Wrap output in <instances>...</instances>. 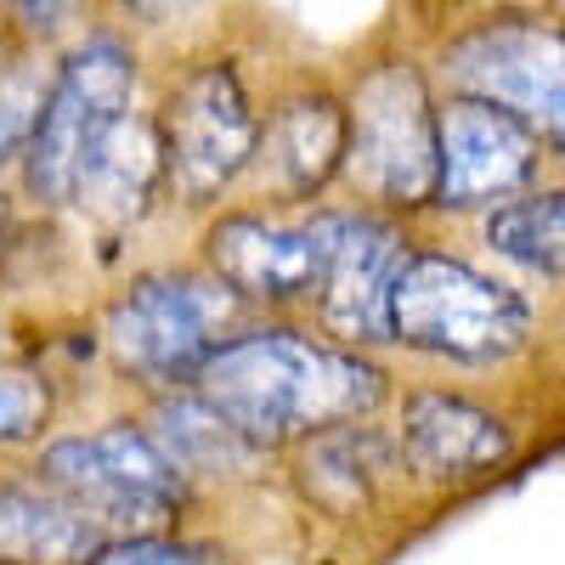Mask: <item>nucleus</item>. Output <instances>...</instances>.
<instances>
[{
	"label": "nucleus",
	"mask_w": 565,
	"mask_h": 565,
	"mask_svg": "<svg viewBox=\"0 0 565 565\" xmlns=\"http://www.w3.org/2000/svg\"><path fill=\"white\" fill-rule=\"evenodd\" d=\"M391 385L380 351L328 340L306 317H249L193 373V391L271 458L334 424L380 418Z\"/></svg>",
	"instance_id": "nucleus-1"
},
{
	"label": "nucleus",
	"mask_w": 565,
	"mask_h": 565,
	"mask_svg": "<svg viewBox=\"0 0 565 565\" xmlns=\"http://www.w3.org/2000/svg\"><path fill=\"white\" fill-rule=\"evenodd\" d=\"M249 322L244 300L199 260H159L130 271L97 311V356L141 396L181 391L221 340Z\"/></svg>",
	"instance_id": "nucleus-2"
},
{
	"label": "nucleus",
	"mask_w": 565,
	"mask_h": 565,
	"mask_svg": "<svg viewBox=\"0 0 565 565\" xmlns=\"http://www.w3.org/2000/svg\"><path fill=\"white\" fill-rule=\"evenodd\" d=\"M266 103L238 52L186 57L153 103L159 148H164V210L215 215L249 181L260 148Z\"/></svg>",
	"instance_id": "nucleus-3"
},
{
	"label": "nucleus",
	"mask_w": 565,
	"mask_h": 565,
	"mask_svg": "<svg viewBox=\"0 0 565 565\" xmlns=\"http://www.w3.org/2000/svg\"><path fill=\"white\" fill-rule=\"evenodd\" d=\"M23 469L63 492L79 514H90L108 543L186 532V521L204 503V492L164 458V447L136 413L52 436Z\"/></svg>",
	"instance_id": "nucleus-4"
},
{
	"label": "nucleus",
	"mask_w": 565,
	"mask_h": 565,
	"mask_svg": "<svg viewBox=\"0 0 565 565\" xmlns=\"http://www.w3.org/2000/svg\"><path fill=\"white\" fill-rule=\"evenodd\" d=\"M436 90L413 57H373L345 85V204L396 221L436 204Z\"/></svg>",
	"instance_id": "nucleus-5"
},
{
	"label": "nucleus",
	"mask_w": 565,
	"mask_h": 565,
	"mask_svg": "<svg viewBox=\"0 0 565 565\" xmlns=\"http://www.w3.org/2000/svg\"><path fill=\"white\" fill-rule=\"evenodd\" d=\"M141 90V52L136 40L114 23L79 34L57 57L52 79H45V103L34 119V136L18 159V193L40 215L74 210V186L90 159V148L136 108Z\"/></svg>",
	"instance_id": "nucleus-6"
},
{
	"label": "nucleus",
	"mask_w": 565,
	"mask_h": 565,
	"mask_svg": "<svg viewBox=\"0 0 565 565\" xmlns=\"http://www.w3.org/2000/svg\"><path fill=\"white\" fill-rule=\"evenodd\" d=\"M532 340V300L441 244H413L391 289V345L452 367H498Z\"/></svg>",
	"instance_id": "nucleus-7"
},
{
	"label": "nucleus",
	"mask_w": 565,
	"mask_h": 565,
	"mask_svg": "<svg viewBox=\"0 0 565 565\" xmlns=\"http://www.w3.org/2000/svg\"><path fill=\"white\" fill-rule=\"evenodd\" d=\"M447 97H476L521 119L543 153H565V23L492 12L441 45Z\"/></svg>",
	"instance_id": "nucleus-8"
},
{
	"label": "nucleus",
	"mask_w": 565,
	"mask_h": 565,
	"mask_svg": "<svg viewBox=\"0 0 565 565\" xmlns=\"http://www.w3.org/2000/svg\"><path fill=\"white\" fill-rule=\"evenodd\" d=\"M199 266L215 271L249 317H311L322 282L317 210H266L232 199L199 226Z\"/></svg>",
	"instance_id": "nucleus-9"
},
{
	"label": "nucleus",
	"mask_w": 565,
	"mask_h": 565,
	"mask_svg": "<svg viewBox=\"0 0 565 565\" xmlns=\"http://www.w3.org/2000/svg\"><path fill=\"white\" fill-rule=\"evenodd\" d=\"M322 232V282L311 300V328L356 351L391 345V289L413 255V226L362 204H317Z\"/></svg>",
	"instance_id": "nucleus-10"
},
{
	"label": "nucleus",
	"mask_w": 565,
	"mask_h": 565,
	"mask_svg": "<svg viewBox=\"0 0 565 565\" xmlns=\"http://www.w3.org/2000/svg\"><path fill=\"white\" fill-rule=\"evenodd\" d=\"M345 175V90L317 74L289 79L266 97L260 148L244 193L266 210H317L340 193Z\"/></svg>",
	"instance_id": "nucleus-11"
},
{
	"label": "nucleus",
	"mask_w": 565,
	"mask_h": 565,
	"mask_svg": "<svg viewBox=\"0 0 565 565\" xmlns=\"http://www.w3.org/2000/svg\"><path fill=\"white\" fill-rule=\"evenodd\" d=\"M537 170L543 141L503 108L476 97H447L436 108V215L498 210L532 193Z\"/></svg>",
	"instance_id": "nucleus-12"
},
{
	"label": "nucleus",
	"mask_w": 565,
	"mask_h": 565,
	"mask_svg": "<svg viewBox=\"0 0 565 565\" xmlns=\"http://www.w3.org/2000/svg\"><path fill=\"white\" fill-rule=\"evenodd\" d=\"M396 447L402 469L418 487H476L514 463L509 418L481 407L476 396L447 385H413L396 396Z\"/></svg>",
	"instance_id": "nucleus-13"
},
{
	"label": "nucleus",
	"mask_w": 565,
	"mask_h": 565,
	"mask_svg": "<svg viewBox=\"0 0 565 565\" xmlns=\"http://www.w3.org/2000/svg\"><path fill=\"white\" fill-rule=\"evenodd\" d=\"M277 469L311 514L340 521V526L373 521L391 503V492L407 487L396 430H385L373 418L334 424V430H317V436L295 441L289 452H277Z\"/></svg>",
	"instance_id": "nucleus-14"
},
{
	"label": "nucleus",
	"mask_w": 565,
	"mask_h": 565,
	"mask_svg": "<svg viewBox=\"0 0 565 565\" xmlns=\"http://www.w3.org/2000/svg\"><path fill=\"white\" fill-rule=\"evenodd\" d=\"M164 210V148L153 108H130L114 119V130L90 148L79 186H74V215L103 232V238H130Z\"/></svg>",
	"instance_id": "nucleus-15"
},
{
	"label": "nucleus",
	"mask_w": 565,
	"mask_h": 565,
	"mask_svg": "<svg viewBox=\"0 0 565 565\" xmlns=\"http://www.w3.org/2000/svg\"><path fill=\"white\" fill-rule=\"evenodd\" d=\"M136 418L148 424V436L164 447V458L199 492H210V487H249V481H260V476L277 469V458L260 452L232 418H221L193 385L141 396Z\"/></svg>",
	"instance_id": "nucleus-16"
},
{
	"label": "nucleus",
	"mask_w": 565,
	"mask_h": 565,
	"mask_svg": "<svg viewBox=\"0 0 565 565\" xmlns=\"http://www.w3.org/2000/svg\"><path fill=\"white\" fill-rule=\"evenodd\" d=\"M103 532L40 476H0V565H90Z\"/></svg>",
	"instance_id": "nucleus-17"
},
{
	"label": "nucleus",
	"mask_w": 565,
	"mask_h": 565,
	"mask_svg": "<svg viewBox=\"0 0 565 565\" xmlns=\"http://www.w3.org/2000/svg\"><path fill=\"white\" fill-rule=\"evenodd\" d=\"M481 238L498 260L532 277H565V186H537L487 210Z\"/></svg>",
	"instance_id": "nucleus-18"
},
{
	"label": "nucleus",
	"mask_w": 565,
	"mask_h": 565,
	"mask_svg": "<svg viewBox=\"0 0 565 565\" xmlns=\"http://www.w3.org/2000/svg\"><path fill=\"white\" fill-rule=\"evenodd\" d=\"M57 407H63V385L52 367L0 356V458H18V452L34 458L57 430Z\"/></svg>",
	"instance_id": "nucleus-19"
},
{
	"label": "nucleus",
	"mask_w": 565,
	"mask_h": 565,
	"mask_svg": "<svg viewBox=\"0 0 565 565\" xmlns=\"http://www.w3.org/2000/svg\"><path fill=\"white\" fill-rule=\"evenodd\" d=\"M90 565H244L232 548L199 537V532H170V537H125L103 543V554Z\"/></svg>",
	"instance_id": "nucleus-20"
},
{
	"label": "nucleus",
	"mask_w": 565,
	"mask_h": 565,
	"mask_svg": "<svg viewBox=\"0 0 565 565\" xmlns=\"http://www.w3.org/2000/svg\"><path fill=\"white\" fill-rule=\"evenodd\" d=\"M45 79L52 68H34V63H18L7 79H0V170H18L29 136H34V119H40V103H45Z\"/></svg>",
	"instance_id": "nucleus-21"
},
{
	"label": "nucleus",
	"mask_w": 565,
	"mask_h": 565,
	"mask_svg": "<svg viewBox=\"0 0 565 565\" xmlns=\"http://www.w3.org/2000/svg\"><path fill=\"white\" fill-rule=\"evenodd\" d=\"M204 7L210 0H114V12H119L114 29H125L130 40L136 34H175V29L193 23Z\"/></svg>",
	"instance_id": "nucleus-22"
},
{
	"label": "nucleus",
	"mask_w": 565,
	"mask_h": 565,
	"mask_svg": "<svg viewBox=\"0 0 565 565\" xmlns=\"http://www.w3.org/2000/svg\"><path fill=\"white\" fill-rule=\"evenodd\" d=\"M79 7V0H7V12L18 23L23 40H45V34H57L68 23V12Z\"/></svg>",
	"instance_id": "nucleus-23"
},
{
	"label": "nucleus",
	"mask_w": 565,
	"mask_h": 565,
	"mask_svg": "<svg viewBox=\"0 0 565 565\" xmlns=\"http://www.w3.org/2000/svg\"><path fill=\"white\" fill-rule=\"evenodd\" d=\"M554 7H565V0H509V12H537V18H548Z\"/></svg>",
	"instance_id": "nucleus-24"
}]
</instances>
